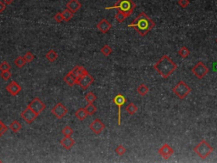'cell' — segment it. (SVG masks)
Masks as SVG:
<instances>
[{
    "label": "cell",
    "mask_w": 217,
    "mask_h": 163,
    "mask_svg": "<svg viewBox=\"0 0 217 163\" xmlns=\"http://www.w3.org/2000/svg\"><path fill=\"white\" fill-rule=\"evenodd\" d=\"M85 100L87 103H93L97 100V96L92 92H88L85 96Z\"/></svg>",
    "instance_id": "obj_30"
},
{
    "label": "cell",
    "mask_w": 217,
    "mask_h": 163,
    "mask_svg": "<svg viewBox=\"0 0 217 163\" xmlns=\"http://www.w3.org/2000/svg\"><path fill=\"white\" fill-rule=\"evenodd\" d=\"M28 107L31 108V110H33V111L37 114V116H39V114H41V113L43 112V111L45 110V108H46L44 102L41 100L40 99H38V98L37 97L34 98V99L31 101V103L28 105Z\"/></svg>",
    "instance_id": "obj_7"
},
{
    "label": "cell",
    "mask_w": 217,
    "mask_h": 163,
    "mask_svg": "<svg viewBox=\"0 0 217 163\" xmlns=\"http://www.w3.org/2000/svg\"><path fill=\"white\" fill-rule=\"evenodd\" d=\"M111 24L106 19H102L97 24V28H98L99 31H101L102 33H107L111 29Z\"/></svg>",
    "instance_id": "obj_15"
},
{
    "label": "cell",
    "mask_w": 217,
    "mask_h": 163,
    "mask_svg": "<svg viewBox=\"0 0 217 163\" xmlns=\"http://www.w3.org/2000/svg\"><path fill=\"white\" fill-rule=\"evenodd\" d=\"M25 63H26V61H25V60L24 59V57L23 56H19L18 58H16V60H15V65H16L18 68H22V67L25 65Z\"/></svg>",
    "instance_id": "obj_28"
},
{
    "label": "cell",
    "mask_w": 217,
    "mask_h": 163,
    "mask_svg": "<svg viewBox=\"0 0 217 163\" xmlns=\"http://www.w3.org/2000/svg\"><path fill=\"white\" fill-rule=\"evenodd\" d=\"M62 133L65 136H72L73 134V129L69 126H65V128L62 129Z\"/></svg>",
    "instance_id": "obj_32"
},
{
    "label": "cell",
    "mask_w": 217,
    "mask_h": 163,
    "mask_svg": "<svg viewBox=\"0 0 217 163\" xmlns=\"http://www.w3.org/2000/svg\"><path fill=\"white\" fill-rule=\"evenodd\" d=\"M190 1L189 0H178V4L182 7V9H185L189 5Z\"/></svg>",
    "instance_id": "obj_38"
},
{
    "label": "cell",
    "mask_w": 217,
    "mask_h": 163,
    "mask_svg": "<svg viewBox=\"0 0 217 163\" xmlns=\"http://www.w3.org/2000/svg\"><path fill=\"white\" fill-rule=\"evenodd\" d=\"M61 14H62L63 21H70L73 18V13L71 10H69L68 9H65L63 12H61Z\"/></svg>",
    "instance_id": "obj_25"
},
{
    "label": "cell",
    "mask_w": 217,
    "mask_h": 163,
    "mask_svg": "<svg viewBox=\"0 0 217 163\" xmlns=\"http://www.w3.org/2000/svg\"><path fill=\"white\" fill-rule=\"evenodd\" d=\"M172 91H173L174 94L177 95L178 99L184 100L191 93L192 89L185 82L180 81L172 88Z\"/></svg>",
    "instance_id": "obj_5"
},
{
    "label": "cell",
    "mask_w": 217,
    "mask_h": 163,
    "mask_svg": "<svg viewBox=\"0 0 217 163\" xmlns=\"http://www.w3.org/2000/svg\"><path fill=\"white\" fill-rule=\"evenodd\" d=\"M216 43H217V38H216Z\"/></svg>",
    "instance_id": "obj_43"
},
{
    "label": "cell",
    "mask_w": 217,
    "mask_h": 163,
    "mask_svg": "<svg viewBox=\"0 0 217 163\" xmlns=\"http://www.w3.org/2000/svg\"><path fill=\"white\" fill-rule=\"evenodd\" d=\"M51 112H52L53 116H55L56 118L62 119L63 117L67 114L68 110H67V108L62 103H58L52 108Z\"/></svg>",
    "instance_id": "obj_9"
},
{
    "label": "cell",
    "mask_w": 217,
    "mask_h": 163,
    "mask_svg": "<svg viewBox=\"0 0 217 163\" xmlns=\"http://www.w3.org/2000/svg\"><path fill=\"white\" fill-rule=\"evenodd\" d=\"M115 152H116V154L119 155V156H123V155L127 152V150H126V148H125L123 145L120 144V145L117 146L116 149H115Z\"/></svg>",
    "instance_id": "obj_34"
},
{
    "label": "cell",
    "mask_w": 217,
    "mask_h": 163,
    "mask_svg": "<svg viewBox=\"0 0 217 163\" xmlns=\"http://www.w3.org/2000/svg\"><path fill=\"white\" fill-rule=\"evenodd\" d=\"M1 77L4 80V81H8L10 77H11V73L9 71H6V72H1Z\"/></svg>",
    "instance_id": "obj_36"
},
{
    "label": "cell",
    "mask_w": 217,
    "mask_h": 163,
    "mask_svg": "<svg viewBox=\"0 0 217 163\" xmlns=\"http://www.w3.org/2000/svg\"><path fill=\"white\" fill-rule=\"evenodd\" d=\"M81 8V3L78 0H70L68 3H66V9L71 10L73 14L77 12L78 10Z\"/></svg>",
    "instance_id": "obj_17"
},
{
    "label": "cell",
    "mask_w": 217,
    "mask_h": 163,
    "mask_svg": "<svg viewBox=\"0 0 217 163\" xmlns=\"http://www.w3.org/2000/svg\"><path fill=\"white\" fill-rule=\"evenodd\" d=\"M93 82H94V78L89 73H87V74H85V75H83L81 77L78 79L76 84L79 85L82 89H87Z\"/></svg>",
    "instance_id": "obj_11"
},
{
    "label": "cell",
    "mask_w": 217,
    "mask_h": 163,
    "mask_svg": "<svg viewBox=\"0 0 217 163\" xmlns=\"http://www.w3.org/2000/svg\"><path fill=\"white\" fill-rule=\"evenodd\" d=\"M3 3H5L6 5H9V4H11V3L14 2V0H2Z\"/></svg>",
    "instance_id": "obj_41"
},
{
    "label": "cell",
    "mask_w": 217,
    "mask_h": 163,
    "mask_svg": "<svg viewBox=\"0 0 217 163\" xmlns=\"http://www.w3.org/2000/svg\"><path fill=\"white\" fill-rule=\"evenodd\" d=\"M136 8V4L132 0H118L113 6L107 7L105 10H117L121 11L127 17L132 14Z\"/></svg>",
    "instance_id": "obj_3"
},
{
    "label": "cell",
    "mask_w": 217,
    "mask_h": 163,
    "mask_svg": "<svg viewBox=\"0 0 217 163\" xmlns=\"http://www.w3.org/2000/svg\"><path fill=\"white\" fill-rule=\"evenodd\" d=\"M159 155H160L164 159L167 160L174 154L173 149L168 144H164L158 151Z\"/></svg>",
    "instance_id": "obj_13"
},
{
    "label": "cell",
    "mask_w": 217,
    "mask_h": 163,
    "mask_svg": "<svg viewBox=\"0 0 217 163\" xmlns=\"http://www.w3.org/2000/svg\"><path fill=\"white\" fill-rule=\"evenodd\" d=\"M53 19H54V21H55L56 22H58V23H60L61 21H63V17H62V14L60 12L57 13L55 16H53Z\"/></svg>",
    "instance_id": "obj_39"
},
{
    "label": "cell",
    "mask_w": 217,
    "mask_h": 163,
    "mask_svg": "<svg viewBox=\"0 0 217 163\" xmlns=\"http://www.w3.org/2000/svg\"><path fill=\"white\" fill-rule=\"evenodd\" d=\"M155 26V22L146 13H140L133 21L128 25V27H132L141 36L144 37Z\"/></svg>",
    "instance_id": "obj_1"
},
{
    "label": "cell",
    "mask_w": 217,
    "mask_h": 163,
    "mask_svg": "<svg viewBox=\"0 0 217 163\" xmlns=\"http://www.w3.org/2000/svg\"><path fill=\"white\" fill-rule=\"evenodd\" d=\"M10 65L6 61H3L0 64V72H6V71H10Z\"/></svg>",
    "instance_id": "obj_33"
},
{
    "label": "cell",
    "mask_w": 217,
    "mask_h": 163,
    "mask_svg": "<svg viewBox=\"0 0 217 163\" xmlns=\"http://www.w3.org/2000/svg\"><path fill=\"white\" fill-rule=\"evenodd\" d=\"M87 116H88V115H87V111L85 110L84 108H80V109H78V110L75 112V116H76L79 121H83V120H85L87 118Z\"/></svg>",
    "instance_id": "obj_20"
},
{
    "label": "cell",
    "mask_w": 217,
    "mask_h": 163,
    "mask_svg": "<svg viewBox=\"0 0 217 163\" xmlns=\"http://www.w3.org/2000/svg\"><path fill=\"white\" fill-rule=\"evenodd\" d=\"M21 116L22 117V119L24 120L26 123L28 124H31L32 122H34L36 118H37V115L36 113L31 110V108L29 107H26L25 110H23L21 113Z\"/></svg>",
    "instance_id": "obj_10"
},
{
    "label": "cell",
    "mask_w": 217,
    "mask_h": 163,
    "mask_svg": "<svg viewBox=\"0 0 217 163\" xmlns=\"http://www.w3.org/2000/svg\"><path fill=\"white\" fill-rule=\"evenodd\" d=\"M70 72L72 73V75L74 76L76 80H78V79L80 78V77H82L83 75H85V74L88 73V72H87V70L85 69L83 66H75L74 68H73V69H72ZM76 83H77V82H76Z\"/></svg>",
    "instance_id": "obj_16"
},
{
    "label": "cell",
    "mask_w": 217,
    "mask_h": 163,
    "mask_svg": "<svg viewBox=\"0 0 217 163\" xmlns=\"http://www.w3.org/2000/svg\"><path fill=\"white\" fill-rule=\"evenodd\" d=\"M193 151L202 160H205V158H207L213 152L214 149L208 142L205 141V140H202L194 147Z\"/></svg>",
    "instance_id": "obj_4"
},
{
    "label": "cell",
    "mask_w": 217,
    "mask_h": 163,
    "mask_svg": "<svg viewBox=\"0 0 217 163\" xmlns=\"http://www.w3.org/2000/svg\"><path fill=\"white\" fill-rule=\"evenodd\" d=\"M137 110H138V109H137V107H136V105L134 103H130L128 105H127V108H126L127 112L128 113L130 116L134 115V114L137 111Z\"/></svg>",
    "instance_id": "obj_27"
},
{
    "label": "cell",
    "mask_w": 217,
    "mask_h": 163,
    "mask_svg": "<svg viewBox=\"0 0 217 163\" xmlns=\"http://www.w3.org/2000/svg\"><path fill=\"white\" fill-rule=\"evenodd\" d=\"M85 110L87 111V115H90V116H92V115H93L94 113L97 111V107L93 105V103H88L85 106Z\"/></svg>",
    "instance_id": "obj_26"
},
{
    "label": "cell",
    "mask_w": 217,
    "mask_h": 163,
    "mask_svg": "<svg viewBox=\"0 0 217 163\" xmlns=\"http://www.w3.org/2000/svg\"><path fill=\"white\" fill-rule=\"evenodd\" d=\"M6 90L13 96H16L21 90V87L16 82L12 81L9 85L6 86Z\"/></svg>",
    "instance_id": "obj_14"
},
{
    "label": "cell",
    "mask_w": 217,
    "mask_h": 163,
    "mask_svg": "<svg viewBox=\"0 0 217 163\" xmlns=\"http://www.w3.org/2000/svg\"><path fill=\"white\" fill-rule=\"evenodd\" d=\"M7 130H8V127L4 125L3 122L0 120V137H2V135L3 133H5L7 132Z\"/></svg>",
    "instance_id": "obj_37"
},
{
    "label": "cell",
    "mask_w": 217,
    "mask_h": 163,
    "mask_svg": "<svg viewBox=\"0 0 217 163\" xmlns=\"http://www.w3.org/2000/svg\"><path fill=\"white\" fill-rule=\"evenodd\" d=\"M89 128H90V130H92L93 133L99 135L104 131V129L105 128V126L101 120L95 119L89 125Z\"/></svg>",
    "instance_id": "obj_12"
},
{
    "label": "cell",
    "mask_w": 217,
    "mask_h": 163,
    "mask_svg": "<svg viewBox=\"0 0 217 163\" xmlns=\"http://www.w3.org/2000/svg\"><path fill=\"white\" fill-rule=\"evenodd\" d=\"M64 81H65V83L68 85V86H70V87H73V86L76 84V82H77V80L76 79V77L72 75L71 72H68V73L65 76Z\"/></svg>",
    "instance_id": "obj_19"
},
{
    "label": "cell",
    "mask_w": 217,
    "mask_h": 163,
    "mask_svg": "<svg viewBox=\"0 0 217 163\" xmlns=\"http://www.w3.org/2000/svg\"><path fill=\"white\" fill-rule=\"evenodd\" d=\"M21 128V124L18 121H13V122L10 123V125H9V129H10L14 133L20 132Z\"/></svg>",
    "instance_id": "obj_21"
},
{
    "label": "cell",
    "mask_w": 217,
    "mask_h": 163,
    "mask_svg": "<svg viewBox=\"0 0 217 163\" xmlns=\"http://www.w3.org/2000/svg\"><path fill=\"white\" fill-rule=\"evenodd\" d=\"M189 54L190 50L187 48L185 47V46H182V47L180 49L178 50V55H179L181 58H182V59H186L187 57L189 56Z\"/></svg>",
    "instance_id": "obj_24"
},
{
    "label": "cell",
    "mask_w": 217,
    "mask_h": 163,
    "mask_svg": "<svg viewBox=\"0 0 217 163\" xmlns=\"http://www.w3.org/2000/svg\"><path fill=\"white\" fill-rule=\"evenodd\" d=\"M115 19L119 23H122V22H124L125 21H126L127 16H125L124 14L122 12H121V11H118L117 14L115 16Z\"/></svg>",
    "instance_id": "obj_31"
},
{
    "label": "cell",
    "mask_w": 217,
    "mask_h": 163,
    "mask_svg": "<svg viewBox=\"0 0 217 163\" xmlns=\"http://www.w3.org/2000/svg\"><path fill=\"white\" fill-rule=\"evenodd\" d=\"M127 99L125 98L123 94H119L117 95H115L114 99H113V102L116 105V106L118 107V125L120 126L121 123V108L124 105V104L126 103Z\"/></svg>",
    "instance_id": "obj_8"
},
{
    "label": "cell",
    "mask_w": 217,
    "mask_h": 163,
    "mask_svg": "<svg viewBox=\"0 0 217 163\" xmlns=\"http://www.w3.org/2000/svg\"><path fill=\"white\" fill-rule=\"evenodd\" d=\"M45 57H46V59L48 60V61L53 62L54 60H57V58H58V54L56 53L54 50H53V49H51V50H49L46 54Z\"/></svg>",
    "instance_id": "obj_23"
},
{
    "label": "cell",
    "mask_w": 217,
    "mask_h": 163,
    "mask_svg": "<svg viewBox=\"0 0 217 163\" xmlns=\"http://www.w3.org/2000/svg\"><path fill=\"white\" fill-rule=\"evenodd\" d=\"M23 57H24V59H25L26 62H31L32 60H34V55H33V54L31 53V52L25 53V55Z\"/></svg>",
    "instance_id": "obj_35"
},
{
    "label": "cell",
    "mask_w": 217,
    "mask_h": 163,
    "mask_svg": "<svg viewBox=\"0 0 217 163\" xmlns=\"http://www.w3.org/2000/svg\"><path fill=\"white\" fill-rule=\"evenodd\" d=\"M177 68V66L171 58L164 54L154 65V69L163 78H167Z\"/></svg>",
    "instance_id": "obj_2"
},
{
    "label": "cell",
    "mask_w": 217,
    "mask_h": 163,
    "mask_svg": "<svg viewBox=\"0 0 217 163\" xmlns=\"http://www.w3.org/2000/svg\"><path fill=\"white\" fill-rule=\"evenodd\" d=\"M0 162H2V161H1V160H0Z\"/></svg>",
    "instance_id": "obj_42"
},
{
    "label": "cell",
    "mask_w": 217,
    "mask_h": 163,
    "mask_svg": "<svg viewBox=\"0 0 217 163\" xmlns=\"http://www.w3.org/2000/svg\"><path fill=\"white\" fill-rule=\"evenodd\" d=\"M6 8V4L3 1H0V13H3Z\"/></svg>",
    "instance_id": "obj_40"
},
{
    "label": "cell",
    "mask_w": 217,
    "mask_h": 163,
    "mask_svg": "<svg viewBox=\"0 0 217 163\" xmlns=\"http://www.w3.org/2000/svg\"><path fill=\"white\" fill-rule=\"evenodd\" d=\"M191 72L198 79H203L209 73V68L204 63L199 61L192 67Z\"/></svg>",
    "instance_id": "obj_6"
},
{
    "label": "cell",
    "mask_w": 217,
    "mask_h": 163,
    "mask_svg": "<svg viewBox=\"0 0 217 163\" xmlns=\"http://www.w3.org/2000/svg\"><path fill=\"white\" fill-rule=\"evenodd\" d=\"M100 52L104 55V56H108L112 53V49L110 46H108V44H105L104 46H103L102 49H100Z\"/></svg>",
    "instance_id": "obj_29"
},
{
    "label": "cell",
    "mask_w": 217,
    "mask_h": 163,
    "mask_svg": "<svg viewBox=\"0 0 217 163\" xmlns=\"http://www.w3.org/2000/svg\"><path fill=\"white\" fill-rule=\"evenodd\" d=\"M60 144L62 145L63 147L65 148V150H71L73 145L75 144V140L71 137V136H65L64 138L60 140Z\"/></svg>",
    "instance_id": "obj_18"
},
{
    "label": "cell",
    "mask_w": 217,
    "mask_h": 163,
    "mask_svg": "<svg viewBox=\"0 0 217 163\" xmlns=\"http://www.w3.org/2000/svg\"><path fill=\"white\" fill-rule=\"evenodd\" d=\"M136 92L141 95V96H145L146 94L149 92V88L148 86H146L144 83H141V84L137 87L136 88Z\"/></svg>",
    "instance_id": "obj_22"
}]
</instances>
